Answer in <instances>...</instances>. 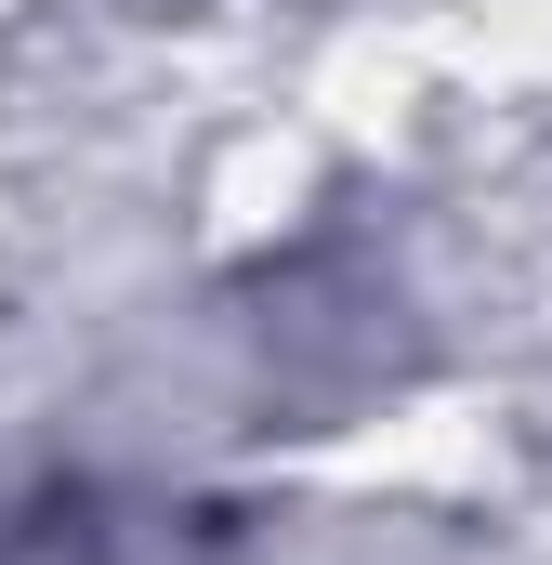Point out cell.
<instances>
[{
    "instance_id": "1",
    "label": "cell",
    "mask_w": 552,
    "mask_h": 565,
    "mask_svg": "<svg viewBox=\"0 0 552 565\" xmlns=\"http://www.w3.org/2000/svg\"><path fill=\"white\" fill-rule=\"evenodd\" d=\"M0 565H251V513L79 447H0Z\"/></svg>"
}]
</instances>
